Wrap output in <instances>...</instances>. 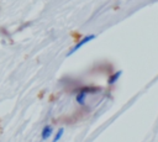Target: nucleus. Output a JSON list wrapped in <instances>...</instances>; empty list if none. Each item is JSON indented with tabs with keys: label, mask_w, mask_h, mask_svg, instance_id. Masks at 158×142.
<instances>
[{
	"label": "nucleus",
	"mask_w": 158,
	"mask_h": 142,
	"mask_svg": "<svg viewBox=\"0 0 158 142\" xmlns=\"http://www.w3.org/2000/svg\"><path fill=\"white\" fill-rule=\"evenodd\" d=\"M121 74H122V70H118V72H115L114 74H111L110 77H109V80H107V83L110 84V85H112V84H115L117 80H118V78L121 77Z\"/></svg>",
	"instance_id": "nucleus-4"
},
{
	"label": "nucleus",
	"mask_w": 158,
	"mask_h": 142,
	"mask_svg": "<svg viewBox=\"0 0 158 142\" xmlns=\"http://www.w3.org/2000/svg\"><path fill=\"white\" fill-rule=\"evenodd\" d=\"M63 132H64V128H63V127H60V128L57 131L56 136L53 137V141H59V140H60V137H62V135H63Z\"/></svg>",
	"instance_id": "nucleus-5"
},
{
	"label": "nucleus",
	"mask_w": 158,
	"mask_h": 142,
	"mask_svg": "<svg viewBox=\"0 0 158 142\" xmlns=\"http://www.w3.org/2000/svg\"><path fill=\"white\" fill-rule=\"evenodd\" d=\"M52 132H53L52 126H51V125H46V126L42 128V140L49 138V136L52 135Z\"/></svg>",
	"instance_id": "nucleus-3"
},
{
	"label": "nucleus",
	"mask_w": 158,
	"mask_h": 142,
	"mask_svg": "<svg viewBox=\"0 0 158 142\" xmlns=\"http://www.w3.org/2000/svg\"><path fill=\"white\" fill-rule=\"evenodd\" d=\"M98 90V88H84V89H81L78 94H77V102L79 104V105H84L85 104V98H86V95L90 93V91H96Z\"/></svg>",
	"instance_id": "nucleus-2"
},
{
	"label": "nucleus",
	"mask_w": 158,
	"mask_h": 142,
	"mask_svg": "<svg viewBox=\"0 0 158 142\" xmlns=\"http://www.w3.org/2000/svg\"><path fill=\"white\" fill-rule=\"evenodd\" d=\"M95 38H96V36H95V35H88V36L83 37V38H81L79 42H77V43H75V44L72 47V49L68 52V54H67V56H72L74 52H77V51H78L79 48H81L84 44H86V43L91 42V41H93V40H95Z\"/></svg>",
	"instance_id": "nucleus-1"
}]
</instances>
